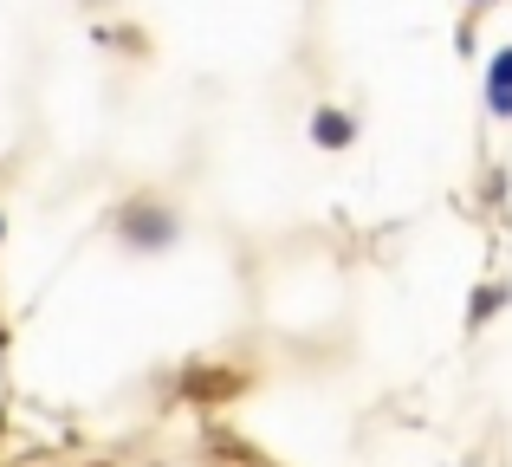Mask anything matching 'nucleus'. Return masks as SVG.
Segmentation results:
<instances>
[{
	"instance_id": "nucleus-1",
	"label": "nucleus",
	"mask_w": 512,
	"mask_h": 467,
	"mask_svg": "<svg viewBox=\"0 0 512 467\" xmlns=\"http://www.w3.org/2000/svg\"><path fill=\"white\" fill-rule=\"evenodd\" d=\"M350 137H357V124H350L338 104H318L312 111V143L318 150H350Z\"/></svg>"
},
{
	"instance_id": "nucleus-2",
	"label": "nucleus",
	"mask_w": 512,
	"mask_h": 467,
	"mask_svg": "<svg viewBox=\"0 0 512 467\" xmlns=\"http://www.w3.org/2000/svg\"><path fill=\"white\" fill-rule=\"evenodd\" d=\"M487 111L493 117H512V46L493 52V65H487Z\"/></svg>"
},
{
	"instance_id": "nucleus-3",
	"label": "nucleus",
	"mask_w": 512,
	"mask_h": 467,
	"mask_svg": "<svg viewBox=\"0 0 512 467\" xmlns=\"http://www.w3.org/2000/svg\"><path fill=\"white\" fill-rule=\"evenodd\" d=\"M124 234H130V240H143V247H163V240L175 234V221H169V215H150V208L137 202V208L124 215Z\"/></svg>"
},
{
	"instance_id": "nucleus-4",
	"label": "nucleus",
	"mask_w": 512,
	"mask_h": 467,
	"mask_svg": "<svg viewBox=\"0 0 512 467\" xmlns=\"http://www.w3.org/2000/svg\"><path fill=\"white\" fill-rule=\"evenodd\" d=\"M0 234H7V221H0Z\"/></svg>"
}]
</instances>
